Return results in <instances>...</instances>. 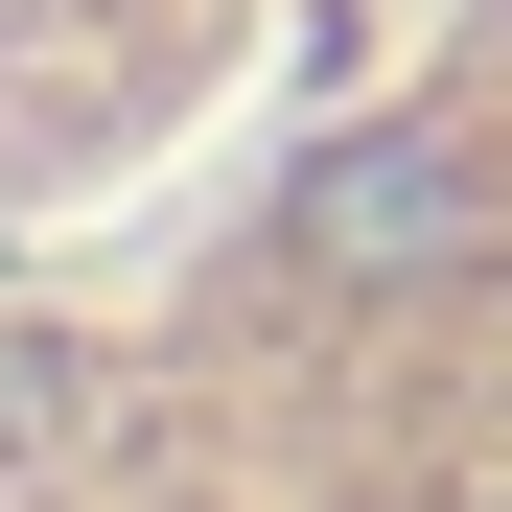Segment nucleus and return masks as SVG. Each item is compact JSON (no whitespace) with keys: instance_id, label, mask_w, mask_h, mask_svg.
<instances>
[{"instance_id":"obj_1","label":"nucleus","mask_w":512,"mask_h":512,"mask_svg":"<svg viewBox=\"0 0 512 512\" xmlns=\"http://www.w3.org/2000/svg\"><path fill=\"white\" fill-rule=\"evenodd\" d=\"M280 233L326 256V280H466V256H489V187H466L443 140H326L303 187H280Z\"/></svg>"}]
</instances>
